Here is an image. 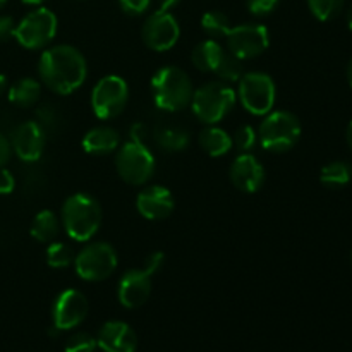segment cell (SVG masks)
<instances>
[{"mask_svg": "<svg viewBox=\"0 0 352 352\" xmlns=\"http://www.w3.org/2000/svg\"><path fill=\"white\" fill-rule=\"evenodd\" d=\"M38 76L50 91L71 95L85 85L88 78V62L72 45L47 47L38 60Z\"/></svg>", "mask_w": 352, "mask_h": 352, "instance_id": "obj_1", "label": "cell"}, {"mask_svg": "<svg viewBox=\"0 0 352 352\" xmlns=\"http://www.w3.org/2000/svg\"><path fill=\"white\" fill-rule=\"evenodd\" d=\"M103 212L98 199L88 192H74L64 201L60 223L74 243H88L102 227Z\"/></svg>", "mask_w": 352, "mask_h": 352, "instance_id": "obj_2", "label": "cell"}, {"mask_svg": "<svg viewBox=\"0 0 352 352\" xmlns=\"http://www.w3.org/2000/svg\"><path fill=\"white\" fill-rule=\"evenodd\" d=\"M150 86L155 105L168 113L188 109L195 93L188 72L177 65H165L158 69L151 78Z\"/></svg>", "mask_w": 352, "mask_h": 352, "instance_id": "obj_3", "label": "cell"}, {"mask_svg": "<svg viewBox=\"0 0 352 352\" xmlns=\"http://www.w3.org/2000/svg\"><path fill=\"white\" fill-rule=\"evenodd\" d=\"M237 95L232 85L219 81H208L195 89L189 107L199 122L205 126H219L236 107Z\"/></svg>", "mask_w": 352, "mask_h": 352, "instance_id": "obj_4", "label": "cell"}, {"mask_svg": "<svg viewBox=\"0 0 352 352\" xmlns=\"http://www.w3.org/2000/svg\"><path fill=\"white\" fill-rule=\"evenodd\" d=\"M301 120L289 110H272L258 127V143L272 153H285L298 144L301 138Z\"/></svg>", "mask_w": 352, "mask_h": 352, "instance_id": "obj_5", "label": "cell"}, {"mask_svg": "<svg viewBox=\"0 0 352 352\" xmlns=\"http://www.w3.org/2000/svg\"><path fill=\"white\" fill-rule=\"evenodd\" d=\"M116 170L129 186H146L157 170V160L146 143L126 141L116 151Z\"/></svg>", "mask_w": 352, "mask_h": 352, "instance_id": "obj_6", "label": "cell"}, {"mask_svg": "<svg viewBox=\"0 0 352 352\" xmlns=\"http://www.w3.org/2000/svg\"><path fill=\"white\" fill-rule=\"evenodd\" d=\"M236 95L246 112L254 117H265L274 110L277 102V85L267 72H244L237 81Z\"/></svg>", "mask_w": 352, "mask_h": 352, "instance_id": "obj_7", "label": "cell"}, {"mask_svg": "<svg viewBox=\"0 0 352 352\" xmlns=\"http://www.w3.org/2000/svg\"><path fill=\"white\" fill-rule=\"evenodd\" d=\"M74 270L79 278L86 282H102L112 277L119 265V256L112 244L96 241V243L85 244L76 253Z\"/></svg>", "mask_w": 352, "mask_h": 352, "instance_id": "obj_8", "label": "cell"}, {"mask_svg": "<svg viewBox=\"0 0 352 352\" xmlns=\"http://www.w3.org/2000/svg\"><path fill=\"white\" fill-rule=\"evenodd\" d=\"M57 30V16L47 7H36L16 24L14 38L28 50H45L54 41Z\"/></svg>", "mask_w": 352, "mask_h": 352, "instance_id": "obj_9", "label": "cell"}, {"mask_svg": "<svg viewBox=\"0 0 352 352\" xmlns=\"http://www.w3.org/2000/svg\"><path fill=\"white\" fill-rule=\"evenodd\" d=\"M91 110L100 120H112L126 110L129 102V85L124 78L117 74L103 76L93 86Z\"/></svg>", "mask_w": 352, "mask_h": 352, "instance_id": "obj_10", "label": "cell"}, {"mask_svg": "<svg viewBox=\"0 0 352 352\" xmlns=\"http://www.w3.org/2000/svg\"><path fill=\"white\" fill-rule=\"evenodd\" d=\"M226 40L230 54L241 60H251L267 50L270 45V33L265 24L244 23L230 28Z\"/></svg>", "mask_w": 352, "mask_h": 352, "instance_id": "obj_11", "label": "cell"}, {"mask_svg": "<svg viewBox=\"0 0 352 352\" xmlns=\"http://www.w3.org/2000/svg\"><path fill=\"white\" fill-rule=\"evenodd\" d=\"M141 38L150 50L167 52L177 45L181 38V26L174 14L157 9L144 19Z\"/></svg>", "mask_w": 352, "mask_h": 352, "instance_id": "obj_12", "label": "cell"}, {"mask_svg": "<svg viewBox=\"0 0 352 352\" xmlns=\"http://www.w3.org/2000/svg\"><path fill=\"white\" fill-rule=\"evenodd\" d=\"M89 302L78 289H65L52 305V325L60 332H69L81 325L88 316Z\"/></svg>", "mask_w": 352, "mask_h": 352, "instance_id": "obj_13", "label": "cell"}, {"mask_svg": "<svg viewBox=\"0 0 352 352\" xmlns=\"http://www.w3.org/2000/svg\"><path fill=\"white\" fill-rule=\"evenodd\" d=\"M47 133L36 120H24L12 131L10 136L12 153H16V157L26 164L38 162L47 146Z\"/></svg>", "mask_w": 352, "mask_h": 352, "instance_id": "obj_14", "label": "cell"}, {"mask_svg": "<svg viewBox=\"0 0 352 352\" xmlns=\"http://www.w3.org/2000/svg\"><path fill=\"white\" fill-rule=\"evenodd\" d=\"M229 175L234 188L239 189L241 192H248V195L260 191L267 179L265 167L253 153L237 155L230 164Z\"/></svg>", "mask_w": 352, "mask_h": 352, "instance_id": "obj_15", "label": "cell"}, {"mask_svg": "<svg viewBox=\"0 0 352 352\" xmlns=\"http://www.w3.org/2000/svg\"><path fill=\"white\" fill-rule=\"evenodd\" d=\"M151 275L143 268L124 272L117 285V299L127 309L141 308L151 296Z\"/></svg>", "mask_w": 352, "mask_h": 352, "instance_id": "obj_16", "label": "cell"}, {"mask_svg": "<svg viewBox=\"0 0 352 352\" xmlns=\"http://www.w3.org/2000/svg\"><path fill=\"white\" fill-rule=\"evenodd\" d=\"M175 208L174 195L168 188L158 184L144 186L136 196V210L146 220H164Z\"/></svg>", "mask_w": 352, "mask_h": 352, "instance_id": "obj_17", "label": "cell"}, {"mask_svg": "<svg viewBox=\"0 0 352 352\" xmlns=\"http://www.w3.org/2000/svg\"><path fill=\"white\" fill-rule=\"evenodd\" d=\"M96 344L103 352H136L138 336L126 322L112 320L100 327Z\"/></svg>", "mask_w": 352, "mask_h": 352, "instance_id": "obj_18", "label": "cell"}, {"mask_svg": "<svg viewBox=\"0 0 352 352\" xmlns=\"http://www.w3.org/2000/svg\"><path fill=\"white\" fill-rule=\"evenodd\" d=\"M82 150L93 157H105L116 153L120 146V134L112 126H95L82 136Z\"/></svg>", "mask_w": 352, "mask_h": 352, "instance_id": "obj_19", "label": "cell"}, {"mask_svg": "<svg viewBox=\"0 0 352 352\" xmlns=\"http://www.w3.org/2000/svg\"><path fill=\"white\" fill-rule=\"evenodd\" d=\"M226 55V48L219 43V40H203L192 48L191 62L198 71L201 72H215L220 60Z\"/></svg>", "mask_w": 352, "mask_h": 352, "instance_id": "obj_20", "label": "cell"}, {"mask_svg": "<svg viewBox=\"0 0 352 352\" xmlns=\"http://www.w3.org/2000/svg\"><path fill=\"white\" fill-rule=\"evenodd\" d=\"M198 143L201 150L213 158L226 157L227 153H230V150H234L232 136L219 126H206L199 133Z\"/></svg>", "mask_w": 352, "mask_h": 352, "instance_id": "obj_21", "label": "cell"}, {"mask_svg": "<svg viewBox=\"0 0 352 352\" xmlns=\"http://www.w3.org/2000/svg\"><path fill=\"white\" fill-rule=\"evenodd\" d=\"M41 82L34 78H21L7 89V98L14 107L30 109L40 102Z\"/></svg>", "mask_w": 352, "mask_h": 352, "instance_id": "obj_22", "label": "cell"}, {"mask_svg": "<svg viewBox=\"0 0 352 352\" xmlns=\"http://www.w3.org/2000/svg\"><path fill=\"white\" fill-rule=\"evenodd\" d=\"M155 141L160 150L167 151V153H179L189 146L191 134L179 124H165L155 131Z\"/></svg>", "mask_w": 352, "mask_h": 352, "instance_id": "obj_23", "label": "cell"}, {"mask_svg": "<svg viewBox=\"0 0 352 352\" xmlns=\"http://www.w3.org/2000/svg\"><path fill=\"white\" fill-rule=\"evenodd\" d=\"M62 230L60 217L55 215L52 210H41L34 215L33 222H31L30 234L34 241L38 243H52L58 237Z\"/></svg>", "mask_w": 352, "mask_h": 352, "instance_id": "obj_24", "label": "cell"}, {"mask_svg": "<svg viewBox=\"0 0 352 352\" xmlns=\"http://www.w3.org/2000/svg\"><path fill=\"white\" fill-rule=\"evenodd\" d=\"M352 181V165L344 160L327 164L320 172V182L330 189H339Z\"/></svg>", "mask_w": 352, "mask_h": 352, "instance_id": "obj_25", "label": "cell"}, {"mask_svg": "<svg viewBox=\"0 0 352 352\" xmlns=\"http://www.w3.org/2000/svg\"><path fill=\"white\" fill-rule=\"evenodd\" d=\"M230 19L222 10H208L201 17V30L212 40L226 38L230 31Z\"/></svg>", "mask_w": 352, "mask_h": 352, "instance_id": "obj_26", "label": "cell"}, {"mask_svg": "<svg viewBox=\"0 0 352 352\" xmlns=\"http://www.w3.org/2000/svg\"><path fill=\"white\" fill-rule=\"evenodd\" d=\"M76 253L69 244L60 243V241H52L48 243L47 251H45V260L50 268H67L74 263Z\"/></svg>", "mask_w": 352, "mask_h": 352, "instance_id": "obj_27", "label": "cell"}, {"mask_svg": "<svg viewBox=\"0 0 352 352\" xmlns=\"http://www.w3.org/2000/svg\"><path fill=\"white\" fill-rule=\"evenodd\" d=\"M243 62L244 60L237 58L236 55H232L230 52H226V55L222 57L219 67H217V71L213 72V74L219 78V81L227 82V85H234V82L239 81L244 74Z\"/></svg>", "mask_w": 352, "mask_h": 352, "instance_id": "obj_28", "label": "cell"}, {"mask_svg": "<svg viewBox=\"0 0 352 352\" xmlns=\"http://www.w3.org/2000/svg\"><path fill=\"white\" fill-rule=\"evenodd\" d=\"M346 0H308L309 12L318 21H330L339 16Z\"/></svg>", "mask_w": 352, "mask_h": 352, "instance_id": "obj_29", "label": "cell"}, {"mask_svg": "<svg viewBox=\"0 0 352 352\" xmlns=\"http://www.w3.org/2000/svg\"><path fill=\"white\" fill-rule=\"evenodd\" d=\"M36 122L43 127L47 136H50L52 133H57L58 127H60V112L52 103H41L36 109Z\"/></svg>", "mask_w": 352, "mask_h": 352, "instance_id": "obj_30", "label": "cell"}, {"mask_svg": "<svg viewBox=\"0 0 352 352\" xmlns=\"http://www.w3.org/2000/svg\"><path fill=\"white\" fill-rule=\"evenodd\" d=\"M232 144L239 153H251L258 144V131L250 124L239 126L232 136Z\"/></svg>", "mask_w": 352, "mask_h": 352, "instance_id": "obj_31", "label": "cell"}, {"mask_svg": "<svg viewBox=\"0 0 352 352\" xmlns=\"http://www.w3.org/2000/svg\"><path fill=\"white\" fill-rule=\"evenodd\" d=\"M98 344L96 337L89 336L88 332H76L65 342V352H95Z\"/></svg>", "mask_w": 352, "mask_h": 352, "instance_id": "obj_32", "label": "cell"}, {"mask_svg": "<svg viewBox=\"0 0 352 352\" xmlns=\"http://www.w3.org/2000/svg\"><path fill=\"white\" fill-rule=\"evenodd\" d=\"M280 0H246V7L253 16L265 17L270 16L278 7Z\"/></svg>", "mask_w": 352, "mask_h": 352, "instance_id": "obj_33", "label": "cell"}, {"mask_svg": "<svg viewBox=\"0 0 352 352\" xmlns=\"http://www.w3.org/2000/svg\"><path fill=\"white\" fill-rule=\"evenodd\" d=\"M120 10H122L126 16L138 17L143 16L151 6V0H119Z\"/></svg>", "mask_w": 352, "mask_h": 352, "instance_id": "obj_34", "label": "cell"}, {"mask_svg": "<svg viewBox=\"0 0 352 352\" xmlns=\"http://www.w3.org/2000/svg\"><path fill=\"white\" fill-rule=\"evenodd\" d=\"M164 261H165V254L162 253V251H153V253L148 254L146 260H144L143 270L153 277V275L164 267Z\"/></svg>", "mask_w": 352, "mask_h": 352, "instance_id": "obj_35", "label": "cell"}, {"mask_svg": "<svg viewBox=\"0 0 352 352\" xmlns=\"http://www.w3.org/2000/svg\"><path fill=\"white\" fill-rule=\"evenodd\" d=\"M14 189H16V179L12 172L7 170L6 167H0V195H10Z\"/></svg>", "mask_w": 352, "mask_h": 352, "instance_id": "obj_36", "label": "cell"}, {"mask_svg": "<svg viewBox=\"0 0 352 352\" xmlns=\"http://www.w3.org/2000/svg\"><path fill=\"white\" fill-rule=\"evenodd\" d=\"M16 21L12 16H0V41H7L14 38V30H16Z\"/></svg>", "mask_w": 352, "mask_h": 352, "instance_id": "obj_37", "label": "cell"}, {"mask_svg": "<svg viewBox=\"0 0 352 352\" xmlns=\"http://www.w3.org/2000/svg\"><path fill=\"white\" fill-rule=\"evenodd\" d=\"M10 157H12V144L6 134L0 133V167H6Z\"/></svg>", "mask_w": 352, "mask_h": 352, "instance_id": "obj_38", "label": "cell"}, {"mask_svg": "<svg viewBox=\"0 0 352 352\" xmlns=\"http://www.w3.org/2000/svg\"><path fill=\"white\" fill-rule=\"evenodd\" d=\"M181 0H160V6H158V10H165V12H170Z\"/></svg>", "mask_w": 352, "mask_h": 352, "instance_id": "obj_39", "label": "cell"}, {"mask_svg": "<svg viewBox=\"0 0 352 352\" xmlns=\"http://www.w3.org/2000/svg\"><path fill=\"white\" fill-rule=\"evenodd\" d=\"M7 89H9V81H7L6 74H2V72H0V96L6 95Z\"/></svg>", "mask_w": 352, "mask_h": 352, "instance_id": "obj_40", "label": "cell"}, {"mask_svg": "<svg viewBox=\"0 0 352 352\" xmlns=\"http://www.w3.org/2000/svg\"><path fill=\"white\" fill-rule=\"evenodd\" d=\"M346 138H347V144H349V148H351V151H352V120L349 122V126H347Z\"/></svg>", "mask_w": 352, "mask_h": 352, "instance_id": "obj_41", "label": "cell"}, {"mask_svg": "<svg viewBox=\"0 0 352 352\" xmlns=\"http://www.w3.org/2000/svg\"><path fill=\"white\" fill-rule=\"evenodd\" d=\"M21 2L26 3V6H36V7H40L41 3L47 2V0H21Z\"/></svg>", "mask_w": 352, "mask_h": 352, "instance_id": "obj_42", "label": "cell"}, {"mask_svg": "<svg viewBox=\"0 0 352 352\" xmlns=\"http://www.w3.org/2000/svg\"><path fill=\"white\" fill-rule=\"evenodd\" d=\"M347 81H349V85L352 88V58H351L349 65H347Z\"/></svg>", "mask_w": 352, "mask_h": 352, "instance_id": "obj_43", "label": "cell"}, {"mask_svg": "<svg viewBox=\"0 0 352 352\" xmlns=\"http://www.w3.org/2000/svg\"><path fill=\"white\" fill-rule=\"evenodd\" d=\"M347 26H349V30L352 31V3H351L349 10H347Z\"/></svg>", "mask_w": 352, "mask_h": 352, "instance_id": "obj_44", "label": "cell"}, {"mask_svg": "<svg viewBox=\"0 0 352 352\" xmlns=\"http://www.w3.org/2000/svg\"><path fill=\"white\" fill-rule=\"evenodd\" d=\"M6 3H7V0H0V9H2V7L6 6Z\"/></svg>", "mask_w": 352, "mask_h": 352, "instance_id": "obj_45", "label": "cell"}, {"mask_svg": "<svg viewBox=\"0 0 352 352\" xmlns=\"http://www.w3.org/2000/svg\"><path fill=\"white\" fill-rule=\"evenodd\" d=\"M351 261H352V253H351Z\"/></svg>", "mask_w": 352, "mask_h": 352, "instance_id": "obj_46", "label": "cell"}]
</instances>
